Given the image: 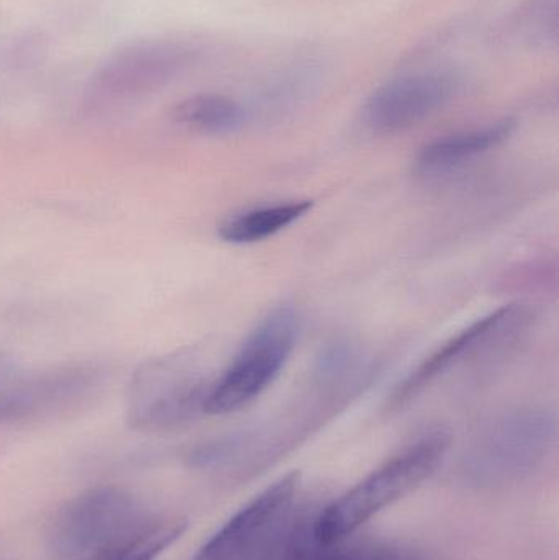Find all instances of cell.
<instances>
[{
  "label": "cell",
  "instance_id": "8fae6325",
  "mask_svg": "<svg viewBox=\"0 0 559 560\" xmlns=\"http://www.w3.org/2000/svg\"><path fill=\"white\" fill-rule=\"evenodd\" d=\"M515 131L512 118L494 121L485 127L456 131L427 143L416 158L417 176L442 179L468 166L471 161L504 144Z\"/></svg>",
  "mask_w": 559,
  "mask_h": 560
},
{
  "label": "cell",
  "instance_id": "52a82bcc",
  "mask_svg": "<svg viewBox=\"0 0 559 560\" xmlns=\"http://www.w3.org/2000/svg\"><path fill=\"white\" fill-rule=\"evenodd\" d=\"M301 476L281 477L240 509L193 560H278L295 520Z\"/></svg>",
  "mask_w": 559,
  "mask_h": 560
},
{
  "label": "cell",
  "instance_id": "3957f363",
  "mask_svg": "<svg viewBox=\"0 0 559 560\" xmlns=\"http://www.w3.org/2000/svg\"><path fill=\"white\" fill-rule=\"evenodd\" d=\"M213 381L193 352H174L143 362L128 385V424L141 433H160L190 423L206 415L203 408Z\"/></svg>",
  "mask_w": 559,
  "mask_h": 560
},
{
  "label": "cell",
  "instance_id": "6da1fadb",
  "mask_svg": "<svg viewBox=\"0 0 559 560\" xmlns=\"http://www.w3.org/2000/svg\"><path fill=\"white\" fill-rule=\"evenodd\" d=\"M449 447L450 438L443 431L423 434L312 516L315 536L324 542L347 541L361 526L430 479Z\"/></svg>",
  "mask_w": 559,
  "mask_h": 560
},
{
  "label": "cell",
  "instance_id": "ac0fdd59",
  "mask_svg": "<svg viewBox=\"0 0 559 560\" xmlns=\"http://www.w3.org/2000/svg\"><path fill=\"white\" fill-rule=\"evenodd\" d=\"M366 560H446L422 549L399 545H383L366 548Z\"/></svg>",
  "mask_w": 559,
  "mask_h": 560
},
{
  "label": "cell",
  "instance_id": "7c38bea8",
  "mask_svg": "<svg viewBox=\"0 0 559 560\" xmlns=\"http://www.w3.org/2000/svg\"><path fill=\"white\" fill-rule=\"evenodd\" d=\"M312 207L314 202L305 199L243 210L220 223L219 236L230 245L265 242L304 219Z\"/></svg>",
  "mask_w": 559,
  "mask_h": 560
},
{
  "label": "cell",
  "instance_id": "ba28073f",
  "mask_svg": "<svg viewBox=\"0 0 559 560\" xmlns=\"http://www.w3.org/2000/svg\"><path fill=\"white\" fill-rule=\"evenodd\" d=\"M193 49L170 39H143L115 51L92 75L89 102L95 107L143 97L184 71Z\"/></svg>",
  "mask_w": 559,
  "mask_h": 560
},
{
  "label": "cell",
  "instance_id": "2e32d148",
  "mask_svg": "<svg viewBox=\"0 0 559 560\" xmlns=\"http://www.w3.org/2000/svg\"><path fill=\"white\" fill-rule=\"evenodd\" d=\"M360 355L353 345L335 341L325 346L315 359L314 382L322 388L343 387L358 369Z\"/></svg>",
  "mask_w": 559,
  "mask_h": 560
},
{
  "label": "cell",
  "instance_id": "9c48e42d",
  "mask_svg": "<svg viewBox=\"0 0 559 560\" xmlns=\"http://www.w3.org/2000/svg\"><path fill=\"white\" fill-rule=\"evenodd\" d=\"M104 365H62L0 388V427L55 417L88 404L104 387Z\"/></svg>",
  "mask_w": 559,
  "mask_h": 560
},
{
  "label": "cell",
  "instance_id": "30bf717a",
  "mask_svg": "<svg viewBox=\"0 0 559 560\" xmlns=\"http://www.w3.org/2000/svg\"><path fill=\"white\" fill-rule=\"evenodd\" d=\"M462 75L453 69H429L391 79L363 105L364 127L376 135H394L416 127L453 101Z\"/></svg>",
  "mask_w": 559,
  "mask_h": 560
},
{
  "label": "cell",
  "instance_id": "4fadbf2b",
  "mask_svg": "<svg viewBox=\"0 0 559 560\" xmlns=\"http://www.w3.org/2000/svg\"><path fill=\"white\" fill-rule=\"evenodd\" d=\"M177 125L196 133L232 135L242 130L249 120V110L235 98L222 94H197L174 107Z\"/></svg>",
  "mask_w": 559,
  "mask_h": 560
},
{
  "label": "cell",
  "instance_id": "277c9868",
  "mask_svg": "<svg viewBox=\"0 0 559 560\" xmlns=\"http://www.w3.org/2000/svg\"><path fill=\"white\" fill-rule=\"evenodd\" d=\"M299 328L301 319L294 306L272 308L213 381L203 408L206 415L233 413L261 397L294 352Z\"/></svg>",
  "mask_w": 559,
  "mask_h": 560
},
{
  "label": "cell",
  "instance_id": "7a4b0ae2",
  "mask_svg": "<svg viewBox=\"0 0 559 560\" xmlns=\"http://www.w3.org/2000/svg\"><path fill=\"white\" fill-rule=\"evenodd\" d=\"M555 438L554 411L538 405L509 408L476 431L463 454V474L481 487L514 482L547 457Z\"/></svg>",
  "mask_w": 559,
  "mask_h": 560
},
{
  "label": "cell",
  "instance_id": "8992f818",
  "mask_svg": "<svg viewBox=\"0 0 559 560\" xmlns=\"http://www.w3.org/2000/svg\"><path fill=\"white\" fill-rule=\"evenodd\" d=\"M534 323V313L527 305H505L476 319L443 342L429 358L423 359L389 398L391 410H400L412 404L427 388L450 372L492 358L517 342Z\"/></svg>",
  "mask_w": 559,
  "mask_h": 560
},
{
  "label": "cell",
  "instance_id": "5b68a950",
  "mask_svg": "<svg viewBox=\"0 0 559 560\" xmlns=\"http://www.w3.org/2000/svg\"><path fill=\"white\" fill-rule=\"evenodd\" d=\"M154 515L130 490L102 486L65 503L48 529L55 560H82L143 528Z\"/></svg>",
  "mask_w": 559,
  "mask_h": 560
},
{
  "label": "cell",
  "instance_id": "d6986e66",
  "mask_svg": "<svg viewBox=\"0 0 559 560\" xmlns=\"http://www.w3.org/2000/svg\"><path fill=\"white\" fill-rule=\"evenodd\" d=\"M0 365H3V362H2V361H0Z\"/></svg>",
  "mask_w": 559,
  "mask_h": 560
},
{
  "label": "cell",
  "instance_id": "9a60e30c",
  "mask_svg": "<svg viewBox=\"0 0 559 560\" xmlns=\"http://www.w3.org/2000/svg\"><path fill=\"white\" fill-rule=\"evenodd\" d=\"M278 560H366V548L347 541L324 542L312 529V518L294 520Z\"/></svg>",
  "mask_w": 559,
  "mask_h": 560
},
{
  "label": "cell",
  "instance_id": "5bb4252c",
  "mask_svg": "<svg viewBox=\"0 0 559 560\" xmlns=\"http://www.w3.org/2000/svg\"><path fill=\"white\" fill-rule=\"evenodd\" d=\"M180 516H153L143 528L82 560H153L186 532Z\"/></svg>",
  "mask_w": 559,
  "mask_h": 560
},
{
  "label": "cell",
  "instance_id": "e0dca14e",
  "mask_svg": "<svg viewBox=\"0 0 559 560\" xmlns=\"http://www.w3.org/2000/svg\"><path fill=\"white\" fill-rule=\"evenodd\" d=\"M525 12L524 26L531 39H557V0H534Z\"/></svg>",
  "mask_w": 559,
  "mask_h": 560
}]
</instances>
